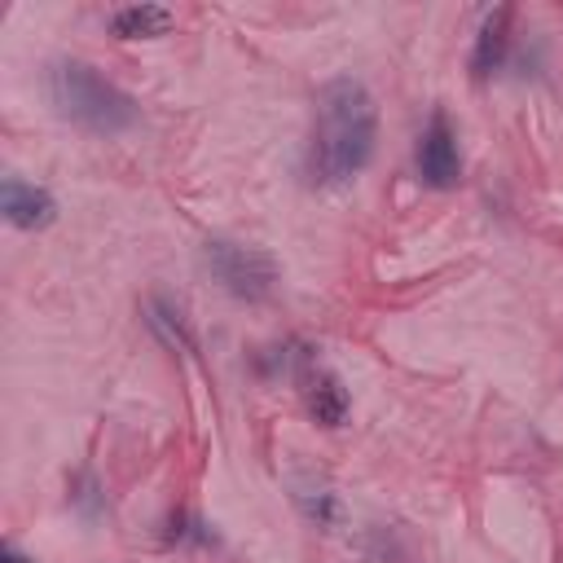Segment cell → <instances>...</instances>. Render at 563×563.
I'll list each match as a JSON object with an SVG mask.
<instances>
[{
  "instance_id": "obj_1",
  "label": "cell",
  "mask_w": 563,
  "mask_h": 563,
  "mask_svg": "<svg viewBox=\"0 0 563 563\" xmlns=\"http://www.w3.org/2000/svg\"><path fill=\"white\" fill-rule=\"evenodd\" d=\"M378 136V106L369 88L352 75L321 84L312 101V141H308V176L317 185H347L365 172Z\"/></svg>"
},
{
  "instance_id": "obj_2",
  "label": "cell",
  "mask_w": 563,
  "mask_h": 563,
  "mask_svg": "<svg viewBox=\"0 0 563 563\" xmlns=\"http://www.w3.org/2000/svg\"><path fill=\"white\" fill-rule=\"evenodd\" d=\"M48 92H53V106L70 123H79L97 136H119V132L136 128V119H141L136 101L119 84L97 75L88 62H57L48 75Z\"/></svg>"
},
{
  "instance_id": "obj_3",
  "label": "cell",
  "mask_w": 563,
  "mask_h": 563,
  "mask_svg": "<svg viewBox=\"0 0 563 563\" xmlns=\"http://www.w3.org/2000/svg\"><path fill=\"white\" fill-rule=\"evenodd\" d=\"M202 260H207L211 277H216L233 299L260 303V299H268L273 286H277V260H273L264 246L233 242V238H207Z\"/></svg>"
},
{
  "instance_id": "obj_4",
  "label": "cell",
  "mask_w": 563,
  "mask_h": 563,
  "mask_svg": "<svg viewBox=\"0 0 563 563\" xmlns=\"http://www.w3.org/2000/svg\"><path fill=\"white\" fill-rule=\"evenodd\" d=\"M418 176L431 189H453L462 180V150H457V136H453V128H449V119L440 110L422 128V141H418Z\"/></svg>"
},
{
  "instance_id": "obj_5",
  "label": "cell",
  "mask_w": 563,
  "mask_h": 563,
  "mask_svg": "<svg viewBox=\"0 0 563 563\" xmlns=\"http://www.w3.org/2000/svg\"><path fill=\"white\" fill-rule=\"evenodd\" d=\"M299 391H303V405L312 413V422L321 427H339L347 418V387L339 383V374L330 365H321L317 356H303L299 361Z\"/></svg>"
},
{
  "instance_id": "obj_6",
  "label": "cell",
  "mask_w": 563,
  "mask_h": 563,
  "mask_svg": "<svg viewBox=\"0 0 563 563\" xmlns=\"http://www.w3.org/2000/svg\"><path fill=\"white\" fill-rule=\"evenodd\" d=\"M0 207H4V220L18 229H48L57 220V198L44 185H31L22 176H4Z\"/></svg>"
},
{
  "instance_id": "obj_7",
  "label": "cell",
  "mask_w": 563,
  "mask_h": 563,
  "mask_svg": "<svg viewBox=\"0 0 563 563\" xmlns=\"http://www.w3.org/2000/svg\"><path fill=\"white\" fill-rule=\"evenodd\" d=\"M110 26L119 40H154L176 26V13L163 4H123V9H114Z\"/></svg>"
},
{
  "instance_id": "obj_8",
  "label": "cell",
  "mask_w": 563,
  "mask_h": 563,
  "mask_svg": "<svg viewBox=\"0 0 563 563\" xmlns=\"http://www.w3.org/2000/svg\"><path fill=\"white\" fill-rule=\"evenodd\" d=\"M506 22H510V9H493L475 35V53H471V70L475 79H488L497 66H501V53H506Z\"/></svg>"
},
{
  "instance_id": "obj_9",
  "label": "cell",
  "mask_w": 563,
  "mask_h": 563,
  "mask_svg": "<svg viewBox=\"0 0 563 563\" xmlns=\"http://www.w3.org/2000/svg\"><path fill=\"white\" fill-rule=\"evenodd\" d=\"M4 563H26V559L18 554V545H4Z\"/></svg>"
}]
</instances>
